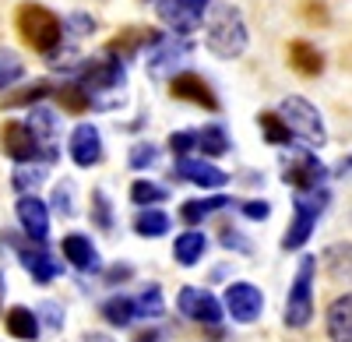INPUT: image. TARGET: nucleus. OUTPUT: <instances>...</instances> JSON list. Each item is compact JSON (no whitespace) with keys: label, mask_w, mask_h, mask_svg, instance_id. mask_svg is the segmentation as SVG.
I'll return each mask as SVG.
<instances>
[{"label":"nucleus","mask_w":352,"mask_h":342,"mask_svg":"<svg viewBox=\"0 0 352 342\" xmlns=\"http://www.w3.org/2000/svg\"><path fill=\"white\" fill-rule=\"evenodd\" d=\"M247 43H250V32H247V21H243L240 8L219 4L208 14V25H204V46L219 61H236V56L247 53Z\"/></svg>","instance_id":"obj_1"},{"label":"nucleus","mask_w":352,"mask_h":342,"mask_svg":"<svg viewBox=\"0 0 352 342\" xmlns=\"http://www.w3.org/2000/svg\"><path fill=\"white\" fill-rule=\"evenodd\" d=\"M331 205V191L328 187H314V191H292V219L282 233V250H300L314 237L320 215Z\"/></svg>","instance_id":"obj_2"},{"label":"nucleus","mask_w":352,"mask_h":342,"mask_svg":"<svg viewBox=\"0 0 352 342\" xmlns=\"http://www.w3.org/2000/svg\"><path fill=\"white\" fill-rule=\"evenodd\" d=\"M18 32L21 39L32 46L36 53L43 56H53L56 50L64 46V18L60 14H53L50 8L43 4H21L18 8Z\"/></svg>","instance_id":"obj_3"},{"label":"nucleus","mask_w":352,"mask_h":342,"mask_svg":"<svg viewBox=\"0 0 352 342\" xmlns=\"http://www.w3.org/2000/svg\"><path fill=\"white\" fill-rule=\"evenodd\" d=\"M278 117L285 120V127L292 131V138L303 141L307 149H320L328 141L324 117H320V109L310 99H303V96H285L278 103Z\"/></svg>","instance_id":"obj_4"},{"label":"nucleus","mask_w":352,"mask_h":342,"mask_svg":"<svg viewBox=\"0 0 352 342\" xmlns=\"http://www.w3.org/2000/svg\"><path fill=\"white\" fill-rule=\"evenodd\" d=\"M314 275H317V258L314 254H303L296 275H292V282H289L285 310H282L289 328H307L314 321Z\"/></svg>","instance_id":"obj_5"},{"label":"nucleus","mask_w":352,"mask_h":342,"mask_svg":"<svg viewBox=\"0 0 352 342\" xmlns=\"http://www.w3.org/2000/svg\"><path fill=\"white\" fill-rule=\"evenodd\" d=\"M74 81H81L88 92H92V109L99 103L102 92H113L124 85V61H116V56L102 53V56H92V61H85L78 71H74Z\"/></svg>","instance_id":"obj_6"},{"label":"nucleus","mask_w":352,"mask_h":342,"mask_svg":"<svg viewBox=\"0 0 352 342\" xmlns=\"http://www.w3.org/2000/svg\"><path fill=\"white\" fill-rule=\"evenodd\" d=\"M0 149H4L8 159H14V166L18 162H39V159L50 166V159H46V152L39 145L36 131L28 127V120H8L4 127H0Z\"/></svg>","instance_id":"obj_7"},{"label":"nucleus","mask_w":352,"mask_h":342,"mask_svg":"<svg viewBox=\"0 0 352 342\" xmlns=\"http://www.w3.org/2000/svg\"><path fill=\"white\" fill-rule=\"evenodd\" d=\"M176 310L187 318V321H197V325H208V328H219L222 325V314L226 307L215 293L201 290V286H184L176 293Z\"/></svg>","instance_id":"obj_8"},{"label":"nucleus","mask_w":352,"mask_h":342,"mask_svg":"<svg viewBox=\"0 0 352 342\" xmlns=\"http://www.w3.org/2000/svg\"><path fill=\"white\" fill-rule=\"evenodd\" d=\"M215 0H159V21L173 36H190L194 28L204 25V14Z\"/></svg>","instance_id":"obj_9"},{"label":"nucleus","mask_w":352,"mask_h":342,"mask_svg":"<svg viewBox=\"0 0 352 342\" xmlns=\"http://www.w3.org/2000/svg\"><path fill=\"white\" fill-rule=\"evenodd\" d=\"M282 180H285L292 191H314V187H324V180H328V166L320 162L310 149H307V152H292V156L282 162Z\"/></svg>","instance_id":"obj_10"},{"label":"nucleus","mask_w":352,"mask_h":342,"mask_svg":"<svg viewBox=\"0 0 352 342\" xmlns=\"http://www.w3.org/2000/svg\"><path fill=\"white\" fill-rule=\"evenodd\" d=\"M222 307L236 325H254L264 314V293L254 286V282H229L226 297H222Z\"/></svg>","instance_id":"obj_11"},{"label":"nucleus","mask_w":352,"mask_h":342,"mask_svg":"<svg viewBox=\"0 0 352 342\" xmlns=\"http://www.w3.org/2000/svg\"><path fill=\"white\" fill-rule=\"evenodd\" d=\"M11 244H14V250H18V261H21V268L32 275V282H39V286H50V282L60 275V265L53 261V254L43 247V244H36V240H18L14 233H4Z\"/></svg>","instance_id":"obj_12"},{"label":"nucleus","mask_w":352,"mask_h":342,"mask_svg":"<svg viewBox=\"0 0 352 342\" xmlns=\"http://www.w3.org/2000/svg\"><path fill=\"white\" fill-rule=\"evenodd\" d=\"M67 156H71V162L81 166V169L99 166L102 156H106L99 127H96V124H78V127L71 131V138H67Z\"/></svg>","instance_id":"obj_13"},{"label":"nucleus","mask_w":352,"mask_h":342,"mask_svg":"<svg viewBox=\"0 0 352 342\" xmlns=\"http://www.w3.org/2000/svg\"><path fill=\"white\" fill-rule=\"evenodd\" d=\"M173 180H184V184H194L201 191H219L229 184V173L219 169L215 162H204V159H176L173 166Z\"/></svg>","instance_id":"obj_14"},{"label":"nucleus","mask_w":352,"mask_h":342,"mask_svg":"<svg viewBox=\"0 0 352 342\" xmlns=\"http://www.w3.org/2000/svg\"><path fill=\"white\" fill-rule=\"evenodd\" d=\"M14 215H18V222H21V230H25L28 240L46 244V237H50V205L43 202L39 194H18Z\"/></svg>","instance_id":"obj_15"},{"label":"nucleus","mask_w":352,"mask_h":342,"mask_svg":"<svg viewBox=\"0 0 352 342\" xmlns=\"http://www.w3.org/2000/svg\"><path fill=\"white\" fill-rule=\"evenodd\" d=\"M169 92H173V99H184V103H190V106H201V109H219V96H215V89L208 81H204L201 74H194V71H180V74H173V81H169Z\"/></svg>","instance_id":"obj_16"},{"label":"nucleus","mask_w":352,"mask_h":342,"mask_svg":"<svg viewBox=\"0 0 352 342\" xmlns=\"http://www.w3.org/2000/svg\"><path fill=\"white\" fill-rule=\"evenodd\" d=\"M60 254H64V261L78 272H102L99 250H96L92 237H85V233H67L60 240Z\"/></svg>","instance_id":"obj_17"},{"label":"nucleus","mask_w":352,"mask_h":342,"mask_svg":"<svg viewBox=\"0 0 352 342\" xmlns=\"http://www.w3.org/2000/svg\"><path fill=\"white\" fill-rule=\"evenodd\" d=\"M190 53V43L180 36V39H159L152 50H148V71L155 74V78H166V74H176V64L184 61V56Z\"/></svg>","instance_id":"obj_18"},{"label":"nucleus","mask_w":352,"mask_h":342,"mask_svg":"<svg viewBox=\"0 0 352 342\" xmlns=\"http://www.w3.org/2000/svg\"><path fill=\"white\" fill-rule=\"evenodd\" d=\"M159 39H162V32H155V28H124L120 36H113L106 43V53L116 56V61H127V56H134L141 50H152Z\"/></svg>","instance_id":"obj_19"},{"label":"nucleus","mask_w":352,"mask_h":342,"mask_svg":"<svg viewBox=\"0 0 352 342\" xmlns=\"http://www.w3.org/2000/svg\"><path fill=\"white\" fill-rule=\"evenodd\" d=\"M28 127L36 131L46 159L53 162V159H56V138H60V117H56L50 106L39 103V106H32V113H28Z\"/></svg>","instance_id":"obj_20"},{"label":"nucleus","mask_w":352,"mask_h":342,"mask_svg":"<svg viewBox=\"0 0 352 342\" xmlns=\"http://www.w3.org/2000/svg\"><path fill=\"white\" fill-rule=\"evenodd\" d=\"M324 332L331 342H352V293H338L324 310Z\"/></svg>","instance_id":"obj_21"},{"label":"nucleus","mask_w":352,"mask_h":342,"mask_svg":"<svg viewBox=\"0 0 352 342\" xmlns=\"http://www.w3.org/2000/svg\"><path fill=\"white\" fill-rule=\"evenodd\" d=\"M4 328H8V335L11 339H18V342H36L39 335H43V325H39V314L32 307H11V310H4Z\"/></svg>","instance_id":"obj_22"},{"label":"nucleus","mask_w":352,"mask_h":342,"mask_svg":"<svg viewBox=\"0 0 352 342\" xmlns=\"http://www.w3.org/2000/svg\"><path fill=\"white\" fill-rule=\"evenodd\" d=\"M289 64L303 78H317L320 71H324V53H320L314 43H307V39H292L289 43Z\"/></svg>","instance_id":"obj_23"},{"label":"nucleus","mask_w":352,"mask_h":342,"mask_svg":"<svg viewBox=\"0 0 352 342\" xmlns=\"http://www.w3.org/2000/svg\"><path fill=\"white\" fill-rule=\"evenodd\" d=\"M204 250H208V237H204L201 230H187V233H180L173 240V261L184 265V268H194L204 258Z\"/></svg>","instance_id":"obj_24"},{"label":"nucleus","mask_w":352,"mask_h":342,"mask_svg":"<svg viewBox=\"0 0 352 342\" xmlns=\"http://www.w3.org/2000/svg\"><path fill=\"white\" fill-rule=\"evenodd\" d=\"M320 265H324L328 279L335 282H352V244H331L324 247V254H320Z\"/></svg>","instance_id":"obj_25"},{"label":"nucleus","mask_w":352,"mask_h":342,"mask_svg":"<svg viewBox=\"0 0 352 342\" xmlns=\"http://www.w3.org/2000/svg\"><path fill=\"white\" fill-rule=\"evenodd\" d=\"M229 205H232V197H226V194L190 197V202H184V205H180V219H184L187 226H197V222H204L208 215H215V212H222V209H229Z\"/></svg>","instance_id":"obj_26"},{"label":"nucleus","mask_w":352,"mask_h":342,"mask_svg":"<svg viewBox=\"0 0 352 342\" xmlns=\"http://www.w3.org/2000/svg\"><path fill=\"white\" fill-rule=\"evenodd\" d=\"M229 149H232V141L222 124H204L197 131V152H204L208 159H222V156H229Z\"/></svg>","instance_id":"obj_27"},{"label":"nucleus","mask_w":352,"mask_h":342,"mask_svg":"<svg viewBox=\"0 0 352 342\" xmlns=\"http://www.w3.org/2000/svg\"><path fill=\"white\" fill-rule=\"evenodd\" d=\"M169 226H173V219H169L159 205H155V209H138V215H134V233L144 237V240L166 237V233H169Z\"/></svg>","instance_id":"obj_28"},{"label":"nucleus","mask_w":352,"mask_h":342,"mask_svg":"<svg viewBox=\"0 0 352 342\" xmlns=\"http://www.w3.org/2000/svg\"><path fill=\"white\" fill-rule=\"evenodd\" d=\"M102 318L113 325V328H127L138 321V303L134 297H124V293H113L106 303H102Z\"/></svg>","instance_id":"obj_29"},{"label":"nucleus","mask_w":352,"mask_h":342,"mask_svg":"<svg viewBox=\"0 0 352 342\" xmlns=\"http://www.w3.org/2000/svg\"><path fill=\"white\" fill-rule=\"evenodd\" d=\"M257 127H261V134H264V141H268V145H278V149H289L292 141V131L285 127V120L278 117V109H268V113H261L257 117Z\"/></svg>","instance_id":"obj_30"},{"label":"nucleus","mask_w":352,"mask_h":342,"mask_svg":"<svg viewBox=\"0 0 352 342\" xmlns=\"http://www.w3.org/2000/svg\"><path fill=\"white\" fill-rule=\"evenodd\" d=\"M56 103H60L67 113H85V109H92V92L85 89L81 81H64V85H56Z\"/></svg>","instance_id":"obj_31"},{"label":"nucleus","mask_w":352,"mask_h":342,"mask_svg":"<svg viewBox=\"0 0 352 342\" xmlns=\"http://www.w3.org/2000/svg\"><path fill=\"white\" fill-rule=\"evenodd\" d=\"M46 180V162H18L11 173V187L18 194H32L39 191V184Z\"/></svg>","instance_id":"obj_32"},{"label":"nucleus","mask_w":352,"mask_h":342,"mask_svg":"<svg viewBox=\"0 0 352 342\" xmlns=\"http://www.w3.org/2000/svg\"><path fill=\"white\" fill-rule=\"evenodd\" d=\"M134 303H138V318L155 321V318L166 314V300H162V286H159V282H148V286L134 297Z\"/></svg>","instance_id":"obj_33"},{"label":"nucleus","mask_w":352,"mask_h":342,"mask_svg":"<svg viewBox=\"0 0 352 342\" xmlns=\"http://www.w3.org/2000/svg\"><path fill=\"white\" fill-rule=\"evenodd\" d=\"M56 89L50 81H32V85H25V89H18V92H8V99H4V109H14V106H39L46 96H53Z\"/></svg>","instance_id":"obj_34"},{"label":"nucleus","mask_w":352,"mask_h":342,"mask_svg":"<svg viewBox=\"0 0 352 342\" xmlns=\"http://www.w3.org/2000/svg\"><path fill=\"white\" fill-rule=\"evenodd\" d=\"M166 197H169V191L162 184H155V180H134L131 184V202L138 209H155V205L166 202Z\"/></svg>","instance_id":"obj_35"},{"label":"nucleus","mask_w":352,"mask_h":342,"mask_svg":"<svg viewBox=\"0 0 352 342\" xmlns=\"http://www.w3.org/2000/svg\"><path fill=\"white\" fill-rule=\"evenodd\" d=\"M25 78V64H21V56L14 50H4L0 46V92H8L14 89V85Z\"/></svg>","instance_id":"obj_36"},{"label":"nucleus","mask_w":352,"mask_h":342,"mask_svg":"<svg viewBox=\"0 0 352 342\" xmlns=\"http://www.w3.org/2000/svg\"><path fill=\"white\" fill-rule=\"evenodd\" d=\"M92 222L99 226L102 233L113 230V202H109V194H106L102 187L92 191Z\"/></svg>","instance_id":"obj_37"},{"label":"nucleus","mask_w":352,"mask_h":342,"mask_svg":"<svg viewBox=\"0 0 352 342\" xmlns=\"http://www.w3.org/2000/svg\"><path fill=\"white\" fill-rule=\"evenodd\" d=\"M155 162H159V145H152V141H138V145L131 149V156H127L131 169H152Z\"/></svg>","instance_id":"obj_38"},{"label":"nucleus","mask_w":352,"mask_h":342,"mask_svg":"<svg viewBox=\"0 0 352 342\" xmlns=\"http://www.w3.org/2000/svg\"><path fill=\"white\" fill-rule=\"evenodd\" d=\"M50 209H56L60 215H74V184H71V180H60V184L53 187Z\"/></svg>","instance_id":"obj_39"},{"label":"nucleus","mask_w":352,"mask_h":342,"mask_svg":"<svg viewBox=\"0 0 352 342\" xmlns=\"http://www.w3.org/2000/svg\"><path fill=\"white\" fill-rule=\"evenodd\" d=\"M166 145H169V152H173L176 159H187V156L197 149V131H173Z\"/></svg>","instance_id":"obj_40"},{"label":"nucleus","mask_w":352,"mask_h":342,"mask_svg":"<svg viewBox=\"0 0 352 342\" xmlns=\"http://www.w3.org/2000/svg\"><path fill=\"white\" fill-rule=\"evenodd\" d=\"M36 314H39V325H46L50 332H60V328H64V307H60V303L43 300Z\"/></svg>","instance_id":"obj_41"},{"label":"nucleus","mask_w":352,"mask_h":342,"mask_svg":"<svg viewBox=\"0 0 352 342\" xmlns=\"http://www.w3.org/2000/svg\"><path fill=\"white\" fill-rule=\"evenodd\" d=\"M219 240H222V247H229V250H240V254H250V250H254V244H250L240 230H232V226H222Z\"/></svg>","instance_id":"obj_42"},{"label":"nucleus","mask_w":352,"mask_h":342,"mask_svg":"<svg viewBox=\"0 0 352 342\" xmlns=\"http://www.w3.org/2000/svg\"><path fill=\"white\" fill-rule=\"evenodd\" d=\"M240 212H243V219H254V222H264L272 215V205L264 202V197H250V202H243L240 205Z\"/></svg>","instance_id":"obj_43"},{"label":"nucleus","mask_w":352,"mask_h":342,"mask_svg":"<svg viewBox=\"0 0 352 342\" xmlns=\"http://www.w3.org/2000/svg\"><path fill=\"white\" fill-rule=\"evenodd\" d=\"M64 28H71V32H78V36H88V32H96V18L71 14V21H64Z\"/></svg>","instance_id":"obj_44"},{"label":"nucleus","mask_w":352,"mask_h":342,"mask_svg":"<svg viewBox=\"0 0 352 342\" xmlns=\"http://www.w3.org/2000/svg\"><path fill=\"white\" fill-rule=\"evenodd\" d=\"M131 275H134V268H131L127 261H120V265H113V268H106V275H102V279L109 282V286H116V282H127Z\"/></svg>","instance_id":"obj_45"},{"label":"nucleus","mask_w":352,"mask_h":342,"mask_svg":"<svg viewBox=\"0 0 352 342\" xmlns=\"http://www.w3.org/2000/svg\"><path fill=\"white\" fill-rule=\"evenodd\" d=\"M81 339H85V342H113V339H109V335H102V332H85Z\"/></svg>","instance_id":"obj_46"},{"label":"nucleus","mask_w":352,"mask_h":342,"mask_svg":"<svg viewBox=\"0 0 352 342\" xmlns=\"http://www.w3.org/2000/svg\"><path fill=\"white\" fill-rule=\"evenodd\" d=\"M134 342H162V335H159V332H144V335H138Z\"/></svg>","instance_id":"obj_47"},{"label":"nucleus","mask_w":352,"mask_h":342,"mask_svg":"<svg viewBox=\"0 0 352 342\" xmlns=\"http://www.w3.org/2000/svg\"><path fill=\"white\" fill-rule=\"evenodd\" d=\"M338 173H352V156H349V159H342V166H338Z\"/></svg>","instance_id":"obj_48"},{"label":"nucleus","mask_w":352,"mask_h":342,"mask_svg":"<svg viewBox=\"0 0 352 342\" xmlns=\"http://www.w3.org/2000/svg\"><path fill=\"white\" fill-rule=\"evenodd\" d=\"M0 297H4V275H0Z\"/></svg>","instance_id":"obj_49"}]
</instances>
